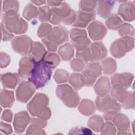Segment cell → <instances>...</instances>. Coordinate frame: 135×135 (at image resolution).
<instances>
[{
  "label": "cell",
  "instance_id": "6da1fadb",
  "mask_svg": "<svg viewBox=\"0 0 135 135\" xmlns=\"http://www.w3.org/2000/svg\"><path fill=\"white\" fill-rule=\"evenodd\" d=\"M54 68L44 59L35 63L28 81L32 83L36 89L43 88L51 79Z\"/></svg>",
  "mask_w": 135,
  "mask_h": 135
},
{
  "label": "cell",
  "instance_id": "7a4b0ae2",
  "mask_svg": "<svg viewBox=\"0 0 135 135\" xmlns=\"http://www.w3.org/2000/svg\"><path fill=\"white\" fill-rule=\"evenodd\" d=\"M49 101L47 95L37 93L27 104V110L33 116L46 120L51 115L50 109L47 106Z\"/></svg>",
  "mask_w": 135,
  "mask_h": 135
},
{
  "label": "cell",
  "instance_id": "3957f363",
  "mask_svg": "<svg viewBox=\"0 0 135 135\" xmlns=\"http://www.w3.org/2000/svg\"><path fill=\"white\" fill-rule=\"evenodd\" d=\"M3 24L10 33L20 34L25 33L28 29V24L17 13L11 11L3 15Z\"/></svg>",
  "mask_w": 135,
  "mask_h": 135
},
{
  "label": "cell",
  "instance_id": "277c9868",
  "mask_svg": "<svg viewBox=\"0 0 135 135\" xmlns=\"http://www.w3.org/2000/svg\"><path fill=\"white\" fill-rule=\"evenodd\" d=\"M68 41V31L62 26L53 27L51 32L42 42L50 51H55L57 46Z\"/></svg>",
  "mask_w": 135,
  "mask_h": 135
},
{
  "label": "cell",
  "instance_id": "5b68a950",
  "mask_svg": "<svg viewBox=\"0 0 135 135\" xmlns=\"http://www.w3.org/2000/svg\"><path fill=\"white\" fill-rule=\"evenodd\" d=\"M56 94L67 107L71 108L76 107L80 102V96L68 84H61L57 86Z\"/></svg>",
  "mask_w": 135,
  "mask_h": 135
},
{
  "label": "cell",
  "instance_id": "8992f818",
  "mask_svg": "<svg viewBox=\"0 0 135 135\" xmlns=\"http://www.w3.org/2000/svg\"><path fill=\"white\" fill-rule=\"evenodd\" d=\"M134 40L132 37H123L114 41L110 47V52L113 56L120 58L126 53L133 49Z\"/></svg>",
  "mask_w": 135,
  "mask_h": 135
},
{
  "label": "cell",
  "instance_id": "52a82bcc",
  "mask_svg": "<svg viewBox=\"0 0 135 135\" xmlns=\"http://www.w3.org/2000/svg\"><path fill=\"white\" fill-rule=\"evenodd\" d=\"M70 40L72 45L77 51L83 50L90 43V40L85 30L79 28H73L70 31Z\"/></svg>",
  "mask_w": 135,
  "mask_h": 135
},
{
  "label": "cell",
  "instance_id": "ba28073f",
  "mask_svg": "<svg viewBox=\"0 0 135 135\" xmlns=\"http://www.w3.org/2000/svg\"><path fill=\"white\" fill-rule=\"evenodd\" d=\"M101 74L102 67L99 62H93L87 64L82 74L84 85L87 86H92L96 79Z\"/></svg>",
  "mask_w": 135,
  "mask_h": 135
},
{
  "label": "cell",
  "instance_id": "9c48e42d",
  "mask_svg": "<svg viewBox=\"0 0 135 135\" xmlns=\"http://www.w3.org/2000/svg\"><path fill=\"white\" fill-rule=\"evenodd\" d=\"M95 104L97 110L101 112L119 111L121 109V105L114 98L107 94L98 97L95 99Z\"/></svg>",
  "mask_w": 135,
  "mask_h": 135
},
{
  "label": "cell",
  "instance_id": "30bf717a",
  "mask_svg": "<svg viewBox=\"0 0 135 135\" xmlns=\"http://www.w3.org/2000/svg\"><path fill=\"white\" fill-rule=\"evenodd\" d=\"M33 43L31 38L26 35L16 37L12 41L11 44L13 50L22 55H25L29 52Z\"/></svg>",
  "mask_w": 135,
  "mask_h": 135
},
{
  "label": "cell",
  "instance_id": "8fae6325",
  "mask_svg": "<svg viewBox=\"0 0 135 135\" xmlns=\"http://www.w3.org/2000/svg\"><path fill=\"white\" fill-rule=\"evenodd\" d=\"M35 86L29 81H22L16 90L17 100L25 103L31 98L35 92Z\"/></svg>",
  "mask_w": 135,
  "mask_h": 135
},
{
  "label": "cell",
  "instance_id": "7c38bea8",
  "mask_svg": "<svg viewBox=\"0 0 135 135\" xmlns=\"http://www.w3.org/2000/svg\"><path fill=\"white\" fill-rule=\"evenodd\" d=\"M90 38L93 41L100 40L106 35L107 29L104 25L99 21H94L88 27Z\"/></svg>",
  "mask_w": 135,
  "mask_h": 135
},
{
  "label": "cell",
  "instance_id": "4fadbf2b",
  "mask_svg": "<svg viewBox=\"0 0 135 135\" xmlns=\"http://www.w3.org/2000/svg\"><path fill=\"white\" fill-rule=\"evenodd\" d=\"M133 78V75L129 73H116L111 78V84L114 87L129 88L131 86Z\"/></svg>",
  "mask_w": 135,
  "mask_h": 135
},
{
  "label": "cell",
  "instance_id": "5bb4252c",
  "mask_svg": "<svg viewBox=\"0 0 135 135\" xmlns=\"http://www.w3.org/2000/svg\"><path fill=\"white\" fill-rule=\"evenodd\" d=\"M119 131L118 134H130V121L128 118L122 113L117 112L112 120Z\"/></svg>",
  "mask_w": 135,
  "mask_h": 135
},
{
  "label": "cell",
  "instance_id": "9a60e30c",
  "mask_svg": "<svg viewBox=\"0 0 135 135\" xmlns=\"http://www.w3.org/2000/svg\"><path fill=\"white\" fill-rule=\"evenodd\" d=\"M47 52L44 46L39 42H34L31 46L28 55L34 63H36L43 60Z\"/></svg>",
  "mask_w": 135,
  "mask_h": 135
},
{
  "label": "cell",
  "instance_id": "2e32d148",
  "mask_svg": "<svg viewBox=\"0 0 135 135\" xmlns=\"http://www.w3.org/2000/svg\"><path fill=\"white\" fill-rule=\"evenodd\" d=\"M30 121V117L26 111H23L16 113L13 122L15 132L17 133L23 132Z\"/></svg>",
  "mask_w": 135,
  "mask_h": 135
},
{
  "label": "cell",
  "instance_id": "e0dca14e",
  "mask_svg": "<svg viewBox=\"0 0 135 135\" xmlns=\"http://www.w3.org/2000/svg\"><path fill=\"white\" fill-rule=\"evenodd\" d=\"M124 20L131 22L134 20V1L125 2L120 4L118 11Z\"/></svg>",
  "mask_w": 135,
  "mask_h": 135
},
{
  "label": "cell",
  "instance_id": "ac0fdd59",
  "mask_svg": "<svg viewBox=\"0 0 135 135\" xmlns=\"http://www.w3.org/2000/svg\"><path fill=\"white\" fill-rule=\"evenodd\" d=\"M95 17V13L94 11L88 12L79 10L78 12L76 20L73 26L74 27H85Z\"/></svg>",
  "mask_w": 135,
  "mask_h": 135
},
{
  "label": "cell",
  "instance_id": "d6986e66",
  "mask_svg": "<svg viewBox=\"0 0 135 135\" xmlns=\"http://www.w3.org/2000/svg\"><path fill=\"white\" fill-rule=\"evenodd\" d=\"M35 63L29 57H23L20 61L18 75L22 79H27L30 76Z\"/></svg>",
  "mask_w": 135,
  "mask_h": 135
},
{
  "label": "cell",
  "instance_id": "ffe728a7",
  "mask_svg": "<svg viewBox=\"0 0 135 135\" xmlns=\"http://www.w3.org/2000/svg\"><path fill=\"white\" fill-rule=\"evenodd\" d=\"M91 61H95L103 59L107 55V50L104 45L101 42H94L91 46Z\"/></svg>",
  "mask_w": 135,
  "mask_h": 135
},
{
  "label": "cell",
  "instance_id": "44dd1931",
  "mask_svg": "<svg viewBox=\"0 0 135 135\" xmlns=\"http://www.w3.org/2000/svg\"><path fill=\"white\" fill-rule=\"evenodd\" d=\"M60 7L62 13V22L68 25L74 23L76 18V12L65 2H62Z\"/></svg>",
  "mask_w": 135,
  "mask_h": 135
},
{
  "label": "cell",
  "instance_id": "7402d4cb",
  "mask_svg": "<svg viewBox=\"0 0 135 135\" xmlns=\"http://www.w3.org/2000/svg\"><path fill=\"white\" fill-rule=\"evenodd\" d=\"M109 79L106 76H102L97 82L94 86L95 93L99 95H106L110 90Z\"/></svg>",
  "mask_w": 135,
  "mask_h": 135
},
{
  "label": "cell",
  "instance_id": "603a6c76",
  "mask_svg": "<svg viewBox=\"0 0 135 135\" xmlns=\"http://www.w3.org/2000/svg\"><path fill=\"white\" fill-rule=\"evenodd\" d=\"M1 81L4 88L14 89L19 81V75L17 73L3 74L1 75Z\"/></svg>",
  "mask_w": 135,
  "mask_h": 135
},
{
  "label": "cell",
  "instance_id": "cb8c5ba5",
  "mask_svg": "<svg viewBox=\"0 0 135 135\" xmlns=\"http://www.w3.org/2000/svg\"><path fill=\"white\" fill-rule=\"evenodd\" d=\"M98 3V14L103 18L109 17L112 7L114 5L113 1H99Z\"/></svg>",
  "mask_w": 135,
  "mask_h": 135
},
{
  "label": "cell",
  "instance_id": "d4e9b609",
  "mask_svg": "<svg viewBox=\"0 0 135 135\" xmlns=\"http://www.w3.org/2000/svg\"><path fill=\"white\" fill-rule=\"evenodd\" d=\"M1 104L4 108L11 107L14 101L13 92L5 89L1 90Z\"/></svg>",
  "mask_w": 135,
  "mask_h": 135
},
{
  "label": "cell",
  "instance_id": "484cf974",
  "mask_svg": "<svg viewBox=\"0 0 135 135\" xmlns=\"http://www.w3.org/2000/svg\"><path fill=\"white\" fill-rule=\"evenodd\" d=\"M79 110L83 115L86 116L90 115L95 112L94 103L90 100L83 99L80 104Z\"/></svg>",
  "mask_w": 135,
  "mask_h": 135
},
{
  "label": "cell",
  "instance_id": "4316f807",
  "mask_svg": "<svg viewBox=\"0 0 135 135\" xmlns=\"http://www.w3.org/2000/svg\"><path fill=\"white\" fill-rule=\"evenodd\" d=\"M59 55L64 61L70 60L74 55V50L69 43H66L60 47L58 50Z\"/></svg>",
  "mask_w": 135,
  "mask_h": 135
},
{
  "label": "cell",
  "instance_id": "83f0119b",
  "mask_svg": "<svg viewBox=\"0 0 135 135\" xmlns=\"http://www.w3.org/2000/svg\"><path fill=\"white\" fill-rule=\"evenodd\" d=\"M102 69L105 74H111L117 69L116 62L111 57L107 58L102 61Z\"/></svg>",
  "mask_w": 135,
  "mask_h": 135
},
{
  "label": "cell",
  "instance_id": "f1b7e54d",
  "mask_svg": "<svg viewBox=\"0 0 135 135\" xmlns=\"http://www.w3.org/2000/svg\"><path fill=\"white\" fill-rule=\"evenodd\" d=\"M122 21L121 18L115 14L109 16L105 22L108 27L112 30H117L121 25Z\"/></svg>",
  "mask_w": 135,
  "mask_h": 135
},
{
  "label": "cell",
  "instance_id": "f546056e",
  "mask_svg": "<svg viewBox=\"0 0 135 135\" xmlns=\"http://www.w3.org/2000/svg\"><path fill=\"white\" fill-rule=\"evenodd\" d=\"M69 82L75 90L80 89L83 85H84L83 76L79 73H74L71 74L69 78Z\"/></svg>",
  "mask_w": 135,
  "mask_h": 135
},
{
  "label": "cell",
  "instance_id": "4dcf8cb0",
  "mask_svg": "<svg viewBox=\"0 0 135 135\" xmlns=\"http://www.w3.org/2000/svg\"><path fill=\"white\" fill-rule=\"evenodd\" d=\"M127 92L128 91H127L126 88L120 87L112 86L111 91V94L113 98L121 103L124 101L127 97Z\"/></svg>",
  "mask_w": 135,
  "mask_h": 135
},
{
  "label": "cell",
  "instance_id": "1f68e13d",
  "mask_svg": "<svg viewBox=\"0 0 135 135\" xmlns=\"http://www.w3.org/2000/svg\"><path fill=\"white\" fill-rule=\"evenodd\" d=\"M38 15V10L32 4L28 3L25 7L23 15L27 20H31L32 18H36Z\"/></svg>",
  "mask_w": 135,
  "mask_h": 135
},
{
  "label": "cell",
  "instance_id": "d6a6232c",
  "mask_svg": "<svg viewBox=\"0 0 135 135\" xmlns=\"http://www.w3.org/2000/svg\"><path fill=\"white\" fill-rule=\"evenodd\" d=\"M51 15L49 22L54 25H59L62 22V13L61 7L51 8Z\"/></svg>",
  "mask_w": 135,
  "mask_h": 135
},
{
  "label": "cell",
  "instance_id": "836d02e7",
  "mask_svg": "<svg viewBox=\"0 0 135 135\" xmlns=\"http://www.w3.org/2000/svg\"><path fill=\"white\" fill-rule=\"evenodd\" d=\"M103 123L102 117L100 115H94L88 121V126L94 131L99 132L100 130L101 127Z\"/></svg>",
  "mask_w": 135,
  "mask_h": 135
},
{
  "label": "cell",
  "instance_id": "e575fe53",
  "mask_svg": "<svg viewBox=\"0 0 135 135\" xmlns=\"http://www.w3.org/2000/svg\"><path fill=\"white\" fill-rule=\"evenodd\" d=\"M119 33L123 37H131L134 35V28L130 24L124 23L119 28Z\"/></svg>",
  "mask_w": 135,
  "mask_h": 135
},
{
  "label": "cell",
  "instance_id": "d590c367",
  "mask_svg": "<svg viewBox=\"0 0 135 135\" xmlns=\"http://www.w3.org/2000/svg\"><path fill=\"white\" fill-rule=\"evenodd\" d=\"M51 15V8L47 6L41 7L38 9V18L41 22L49 21Z\"/></svg>",
  "mask_w": 135,
  "mask_h": 135
},
{
  "label": "cell",
  "instance_id": "8d00e7d4",
  "mask_svg": "<svg viewBox=\"0 0 135 135\" xmlns=\"http://www.w3.org/2000/svg\"><path fill=\"white\" fill-rule=\"evenodd\" d=\"M69 78V73L64 70L58 69L54 74V79L57 83H62L67 81Z\"/></svg>",
  "mask_w": 135,
  "mask_h": 135
},
{
  "label": "cell",
  "instance_id": "74e56055",
  "mask_svg": "<svg viewBox=\"0 0 135 135\" xmlns=\"http://www.w3.org/2000/svg\"><path fill=\"white\" fill-rule=\"evenodd\" d=\"M96 1H81L79 3V7L81 11L84 12H93L97 5Z\"/></svg>",
  "mask_w": 135,
  "mask_h": 135
},
{
  "label": "cell",
  "instance_id": "f35d334b",
  "mask_svg": "<svg viewBox=\"0 0 135 135\" xmlns=\"http://www.w3.org/2000/svg\"><path fill=\"white\" fill-rule=\"evenodd\" d=\"M101 134H115V128L113 123L109 121L103 123L101 128Z\"/></svg>",
  "mask_w": 135,
  "mask_h": 135
},
{
  "label": "cell",
  "instance_id": "ab89813d",
  "mask_svg": "<svg viewBox=\"0 0 135 135\" xmlns=\"http://www.w3.org/2000/svg\"><path fill=\"white\" fill-rule=\"evenodd\" d=\"M44 60L54 69L57 66L60 62L59 56L55 53H49L46 54Z\"/></svg>",
  "mask_w": 135,
  "mask_h": 135
},
{
  "label": "cell",
  "instance_id": "60d3db41",
  "mask_svg": "<svg viewBox=\"0 0 135 135\" xmlns=\"http://www.w3.org/2000/svg\"><path fill=\"white\" fill-rule=\"evenodd\" d=\"M19 7V3L16 1H5L3 2V11L5 13L13 11L17 12Z\"/></svg>",
  "mask_w": 135,
  "mask_h": 135
},
{
  "label": "cell",
  "instance_id": "b9f144b4",
  "mask_svg": "<svg viewBox=\"0 0 135 135\" xmlns=\"http://www.w3.org/2000/svg\"><path fill=\"white\" fill-rule=\"evenodd\" d=\"M76 56L81 60L82 61H84L85 63H87L89 61H90L91 59V51L89 47H87L83 50H79L76 51Z\"/></svg>",
  "mask_w": 135,
  "mask_h": 135
},
{
  "label": "cell",
  "instance_id": "7bdbcfd3",
  "mask_svg": "<svg viewBox=\"0 0 135 135\" xmlns=\"http://www.w3.org/2000/svg\"><path fill=\"white\" fill-rule=\"evenodd\" d=\"M52 26L47 23L41 24L37 30V35L39 37H43L47 36L51 32Z\"/></svg>",
  "mask_w": 135,
  "mask_h": 135
},
{
  "label": "cell",
  "instance_id": "ee69618b",
  "mask_svg": "<svg viewBox=\"0 0 135 135\" xmlns=\"http://www.w3.org/2000/svg\"><path fill=\"white\" fill-rule=\"evenodd\" d=\"M134 92L128 91L124 101L122 102V107L125 109H134Z\"/></svg>",
  "mask_w": 135,
  "mask_h": 135
},
{
  "label": "cell",
  "instance_id": "f6af8a7d",
  "mask_svg": "<svg viewBox=\"0 0 135 135\" xmlns=\"http://www.w3.org/2000/svg\"><path fill=\"white\" fill-rule=\"evenodd\" d=\"M71 69L74 71H81L85 68V65L83 61L80 59L73 60L70 63Z\"/></svg>",
  "mask_w": 135,
  "mask_h": 135
},
{
  "label": "cell",
  "instance_id": "bcb514c9",
  "mask_svg": "<svg viewBox=\"0 0 135 135\" xmlns=\"http://www.w3.org/2000/svg\"><path fill=\"white\" fill-rule=\"evenodd\" d=\"M92 133L90 129L84 127L74 128L72 129L69 133V134H92Z\"/></svg>",
  "mask_w": 135,
  "mask_h": 135
},
{
  "label": "cell",
  "instance_id": "7dc6e473",
  "mask_svg": "<svg viewBox=\"0 0 135 135\" xmlns=\"http://www.w3.org/2000/svg\"><path fill=\"white\" fill-rule=\"evenodd\" d=\"M26 134H44L46 133L42 129L41 127L37 126L35 124H32L28 128Z\"/></svg>",
  "mask_w": 135,
  "mask_h": 135
},
{
  "label": "cell",
  "instance_id": "c3c4849f",
  "mask_svg": "<svg viewBox=\"0 0 135 135\" xmlns=\"http://www.w3.org/2000/svg\"><path fill=\"white\" fill-rule=\"evenodd\" d=\"M1 30H2V40L3 41H7L11 40L13 37L14 35L11 34L5 28L3 23H1Z\"/></svg>",
  "mask_w": 135,
  "mask_h": 135
},
{
  "label": "cell",
  "instance_id": "681fc988",
  "mask_svg": "<svg viewBox=\"0 0 135 135\" xmlns=\"http://www.w3.org/2000/svg\"><path fill=\"white\" fill-rule=\"evenodd\" d=\"M10 62V57L5 53H1V68H5Z\"/></svg>",
  "mask_w": 135,
  "mask_h": 135
},
{
  "label": "cell",
  "instance_id": "f907efd6",
  "mask_svg": "<svg viewBox=\"0 0 135 135\" xmlns=\"http://www.w3.org/2000/svg\"><path fill=\"white\" fill-rule=\"evenodd\" d=\"M31 123L41 128H44L47 124V122L46 121V120H44L37 117L33 118L32 119Z\"/></svg>",
  "mask_w": 135,
  "mask_h": 135
},
{
  "label": "cell",
  "instance_id": "816d5d0a",
  "mask_svg": "<svg viewBox=\"0 0 135 135\" xmlns=\"http://www.w3.org/2000/svg\"><path fill=\"white\" fill-rule=\"evenodd\" d=\"M12 116H13V113L12 111L9 110H5L3 113L2 115L1 118L2 120L4 121H7V122H11L12 120Z\"/></svg>",
  "mask_w": 135,
  "mask_h": 135
},
{
  "label": "cell",
  "instance_id": "f5cc1de1",
  "mask_svg": "<svg viewBox=\"0 0 135 135\" xmlns=\"http://www.w3.org/2000/svg\"><path fill=\"white\" fill-rule=\"evenodd\" d=\"M1 131L4 132L6 134H10L12 132V129L10 125L3 123V122H1Z\"/></svg>",
  "mask_w": 135,
  "mask_h": 135
},
{
  "label": "cell",
  "instance_id": "db71d44e",
  "mask_svg": "<svg viewBox=\"0 0 135 135\" xmlns=\"http://www.w3.org/2000/svg\"><path fill=\"white\" fill-rule=\"evenodd\" d=\"M47 3H48L49 6H55V7L60 6L62 3V2H57V1H47Z\"/></svg>",
  "mask_w": 135,
  "mask_h": 135
},
{
  "label": "cell",
  "instance_id": "11a10c76",
  "mask_svg": "<svg viewBox=\"0 0 135 135\" xmlns=\"http://www.w3.org/2000/svg\"><path fill=\"white\" fill-rule=\"evenodd\" d=\"M32 3L35 4L37 5H40L43 4H45V3H46V1H31Z\"/></svg>",
  "mask_w": 135,
  "mask_h": 135
}]
</instances>
